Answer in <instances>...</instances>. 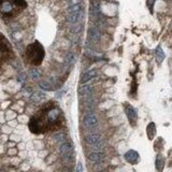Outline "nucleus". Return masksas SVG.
I'll return each instance as SVG.
<instances>
[{
  "mask_svg": "<svg viewBox=\"0 0 172 172\" xmlns=\"http://www.w3.org/2000/svg\"><path fill=\"white\" fill-rule=\"evenodd\" d=\"M45 105L37 114L32 116L28 123L29 129L32 134H43L51 130H56L63 122L61 111L58 107L52 104Z\"/></svg>",
  "mask_w": 172,
  "mask_h": 172,
  "instance_id": "f257e3e1",
  "label": "nucleus"
},
{
  "mask_svg": "<svg viewBox=\"0 0 172 172\" xmlns=\"http://www.w3.org/2000/svg\"><path fill=\"white\" fill-rule=\"evenodd\" d=\"M26 7L25 0H0V13L4 17H14Z\"/></svg>",
  "mask_w": 172,
  "mask_h": 172,
  "instance_id": "f03ea898",
  "label": "nucleus"
},
{
  "mask_svg": "<svg viewBox=\"0 0 172 172\" xmlns=\"http://www.w3.org/2000/svg\"><path fill=\"white\" fill-rule=\"evenodd\" d=\"M44 55H45L44 49H43L42 44L38 41H35L33 43L29 44L25 52V58L27 60V63L32 66L41 65Z\"/></svg>",
  "mask_w": 172,
  "mask_h": 172,
  "instance_id": "7ed1b4c3",
  "label": "nucleus"
},
{
  "mask_svg": "<svg viewBox=\"0 0 172 172\" xmlns=\"http://www.w3.org/2000/svg\"><path fill=\"white\" fill-rule=\"evenodd\" d=\"M13 57V49L8 39L0 35V65L7 63Z\"/></svg>",
  "mask_w": 172,
  "mask_h": 172,
  "instance_id": "20e7f679",
  "label": "nucleus"
},
{
  "mask_svg": "<svg viewBox=\"0 0 172 172\" xmlns=\"http://www.w3.org/2000/svg\"><path fill=\"white\" fill-rule=\"evenodd\" d=\"M83 14H84V10H83V6L81 2L69 6V15H68L69 23L75 24L83 17Z\"/></svg>",
  "mask_w": 172,
  "mask_h": 172,
  "instance_id": "39448f33",
  "label": "nucleus"
},
{
  "mask_svg": "<svg viewBox=\"0 0 172 172\" xmlns=\"http://www.w3.org/2000/svg\"><path fill=\"white\" fill-rule=\"evenodd\" d=\"M59 152L66 160H70L73 158V148H72V144H70L69 142L60 143Z\"/></svg>",
  "mask_w": 172,
  "mask_h": 172,
  "instance_id": "423d86ee",
  "label": "nucleus"
},
{
  "mask_svg": "<svg viewBox=\"0 0 172 172\" xmlns=\"http://www.w3.org/2000/svg\"><path fill=\"white\" fill-rule=\"evenodd\" d=\"M97 74H98V71L97 70H89L87 72H85L81 77V84H86L88 83L89 81H91L94 77H97Z\"/></svg>",
  "mask_w": 172,
  "mask_h": 172,
  "instance_id": "0eeeda50",
  "label": "nucleus"
},
{
  "mask_svg": "<svg viewBox=\"0 0 172 172\" xmlns=\"http://www.w3.org/2000/svg\"><path fill=\"white\" fill-rule=\"evenodd\" d=\"M101 38V35H100V31L98 29L95 28V27H91V28L88 29V39L91 42H97L99 41Z\"/></svg>",
  "mask_w": 172,
  "mask_h": 172,
  "instance_id": "6e6552de",
  "label": "nucleus"
},
{
  "mask_svg": "<svg viewBox=\"0 0 172 172\" xmlns=\"http://www.w3.org/2000/svg\"><path fill=\"white\" fill-rule=\"evenodd\" d=\"M98 123V118H97V116L95 114H87V115L84 117V125L86 127H94L97 125Z\"/></svg>",
  "mask_w": 172,
  "mask_h": 172,
  "instance_id": "1a4fd4ad",
  "label": "nucleus"
},
{
  "mask_svg": "<svg viewBox=\"0 0 172 172\" xmlns=\"http://www.w3.org/2000/svg\"><path fill=\"white\" fill-rule=\"evenodd\" d=\"M125 159L130 164H136L139 160V153L134 150H130L125 154Z\"/></svg>",
  "mask_w": 172,
  "mask_h": 172,
  "instance_id": "9d476101",
  "label": "nucleus"
},
{
  "mask_svg": "<svg viewBox=\"0 0 172 172\" xmlns=\"http://www.w3.org/2000/svg\"><path fill=\"white\" fill-rule=\"evenodd\" d=\"M104 153H102V152H99V151H96V152H93L91 154L88 155L87 158L91 160V162H101L102 159L104 158Z\"/></svg>",
  "mask_w": 172,
  "mask_h": 172,
  "instance_id": "9b49d317",
  "label": "nucleus"
},
{
  "mask_svg": "<svg viewBox=\"0 0 172 172\" xmlns=\"http://www.w3.org/2000/svg\"><path fill=\"white\" fill-rule=\"evenodd\" d=\"M125 111H126V114L128 116V118L130 120V122H136L137 120V117H138L137 112H136V110L131 105H126Z\"/></svg>",
  "mask_w": 172,
  "mask_h": 172,
  "instance_id": "f8f14e48",
  "label": "nucleus"
},
{
  "mask_svg": "<svg viewBox=\"0 0 172 172\" xmlns=\"http://www.w3.org/2000/svg\"><path fill=\"white\" fill-rule=\"evenodd\" d=\"M100 10V0H91V14L97 16Z\"/></svg>",
  "mask_w": 172,
  "mask_h": 172,
  "instance_id": "ddd939ff",
  "label": "nucleus"
},
{
  "mask_svg": "<svg viewBox=\"0 0 172 172\" xmlns=\"http://www.w3.org/2000/svg\"><path fill=\"white\" fill-rule=\"evenodd\" d=\"M93 91V86L91 85H83L81 87L79 88V94L81 96H88L91 94Z\"/></svg>",
  "mask_w": 172,
  "mask_h": 172,
  "instance_id": "4468645a",
  "label": "nucleus"
},
{
  "mask_svg": "<svg viewBox=\"0 0 172 172\" xmlns=\"http://www.w3.org/2000/svg\"><path fill=\"white\" fill-rule=\"evenodd\" d=\"M101 140V136L98 134H89L87 138H86V141H87L88 144H91L94 145L95 143H97L98 141Z\"/></svg>",
  "mask_w": 172,
  "mask_h": 172,
  "instance_id": "2eb2a0df",
  "label": "nucleus"
},
{
  "mask_svg": "<svg viewBox=\"0 0 172 172\" xmlns=\"http://www.w3.org/2000/svg\"><path fill=\"white\" fill-rule=\"evenodd\" d=\"M155 56H156V60H157L159 63L165 59V53H164L162 49L159 45L156 47V51H155Z\"/></svg>",
  "mask_w": 172,
  "mask_h": 172,
  "instance_id": "dca6fc26",
  "label": "nucleus"
},
{
  "mask_svg": "<svg viewBox=\"0 0 172 172\" xmlns=\"http://www.w3.org/2000/svg\"><path fill=\"white\" fill-rule=\"evenodd\" d=\"M162 166H164V159L162 158V156H158L157 159H156V167L159 171L162 169Z\"/></svg>",
  "mask_w": 172,
  "mask_h": 172,
  "instance_id": "f3484780",
  "label": "nucleus"
},
{
  "mask_svg": "<svg viewBox=\"0 0 172 172\" xmlns=\"http://www.w3.org/2000/svg\"><path fill=\"white\" fill-rule=\"evenodd\" d=\"M94 145H95V146H94V148H95L96 151H99V152L101 151V150H103V148H104V143H103L101 140L98 141V142H97V143H95Z\"/></svg>",
  "mask_w": 172,
  "mask_h": 172,
  "instance_id": "a211bd4d",
  "label": "nucleus"
},
{
  "mask_svg": "<svg viewBox=\"0 0 172 172\" xmlns=\"http://www.w3.org/2000/svg\"><path fill=\"white\" fill-rule=\"evenodd\" d=\"M40 86H41V88L45 89V91H52L53 89V88L51 87V85H49L47 82H41V83H40Z\"/></svg>",
  "mask_w": 172,
  "mask_h": 172,
  "instance_id": "6ab92c4d",
  "label": "nucleus"
},
{
  "mask_svg": "<svg viewBox=\"0 0 172 172\" xmlns=\"http://www.w3.org/2000/svg\"><path fill=\"white\" fill-rule=\"evenodd\" d=\"M155 1H156V0H146V4H148V7L151 12H153V8H154Z\"/></svg>",
  "mask_w": 172,
  "mask_h": 172,
  "instance_id": "aec40b11",
  "label": "nucleus"
},
{
  "mask_svg": "<svg viewBox=\"0 0 172 172\" xmlns=\"http://www.w3.org/2000/svg\"><path fill=\"white\" fill-rule=\"evenodd\" d=\"M30 74H31V77H33V79H36V77H39V72H38L37 70H35V69L30 71Z\"/></svg>",
  "mask_w": 172,
  "mask_h": 172,
  "instance_id": "412c9836",
  "label": "nucleus"
},
{
  "mask_svg": "<svg viewBox=\"0 0 172 172\" xmlns=\"http://www.w3.org/2000/svg\"><path fill=\"white\" fill-rule=\"evenodd\" d=\"M55 138H56V141H57V142H60L61 140H63V134H57V136H56Z\"/></svg>",
  "mask_w": 172,
  "mask_h": 172,
  "instance_id": "4be33fe9",
  "label": "nucleus"
},
{
  "mask_svg": "<svg viewBox=\"0 0 172 172\" xmlns=\"http://www.w3.org/2000/svg\"><path fill=\"white\" fill-rule=\"evenodd\" d=\"M67 63H71V61H72V60H73V55H72V54H69V55H68V57H67Z\"/></svg>",
  "mask_w": 172,
  "mask_h": 172,
  "instance_id": "5701e85b",
  "label": "nucleus"
},
{
  "mask_svg": "<svg viewBox=\"0 0 172 172\" xmlns=\"http://www.w3.org/2000/svg\"><path fill=\"white\" fill-rule=\"evenodd\" d=\"M77 172H82L83 171V167H82V164H77Z\"/></svg>",
  "mask_w": 172,
  "mask_h": 172,
  "instance_id": "b1692460",
  "label": "nucleus"
},
{
  "mask_svg": "<svg viewBox=\"0 0 172 172\" xmlns=\"http://www.w3.org/2000/svg\"><path fill=\"white\" fill-rule=\"evenodd\" d=\"M68 1H69V0H68Z\"/></svg>",
  "mask_w": 172,
  "mask_h": 172,
  "instance_id": "393cba45",
  "label": "nucleus"
}]
</instances>
